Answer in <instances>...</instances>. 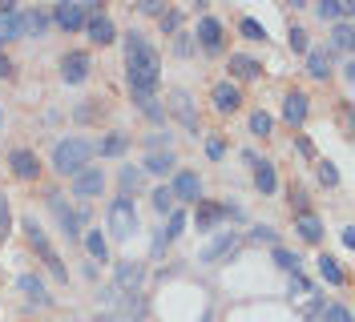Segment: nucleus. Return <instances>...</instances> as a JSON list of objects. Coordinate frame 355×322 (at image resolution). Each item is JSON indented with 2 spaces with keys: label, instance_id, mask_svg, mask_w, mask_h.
<instances>
[{
  "label": "nucleus",
  "instance_id": "nucleus-1",
  "mask_svg": "<svg viewBox=\"0 0 355 322\" xmlns=\"http://www.w3.org/2000/svg\"><path fill=\"white\" fill-rule=\"evenodd\" d=\"M157 69H162V61H157V53L150 48V41L141 33H130L125 37V77H130L133 101L137 97H154L157 77H162Z\"/></svg>",
  "mask_w": 355,
  "mask_h": 322
},
{
  "label": "nucleus",
  "instance_id": "nucleus-2",
  "mask_svg": "<svg viewBox=\"0 0 355 322\" xmlns=\"http://www.w3.org/2000/svg\"><path fill=\"white\" fill-rule=\"evenodd\" d=\"M89 157H93V145H89L85 137H65V141H57V150H53V170L57 173H81L89 166Z\"/></svg>",
  "mask_w": 355,
  "mask_h": 322
},
{
  "label": "nucleus",
  "instance_id": "nucleus-3",
  "mask_svg": "<svg viewBox=\"0 0 355 322\" xmlns=\"http://www.w3.org/2000/svg\"><path fill=\"white\" fill-rule=\"evenodd\" d=\"M24 234H28V246H33V250L41 254L44 266H49V270H53L57 278H69L65 262H61V258H57V250L49 246V238H44V230H41V222H37V217H28V222H24Z\"/></svg>",
  "mask_w": 355,
  "mask_h": 322
},
{
  "label": "nucleus",
  "instance_id": "nucleus-4",
  "mask_svg": "<svg viewBox=\"0 0 355 322\" xmlns=\"http://www.w3.org/2000/svg\"><path fill=\"white\" fill-rule=\"evenodd\" d=\"M137 230V206H133V197H113L110 202V234L113 238H130Z\"/></svg>",
  "mask_w": 355,
  "mask_h": 322
},
{
  "label": "nucleus",
  "instance_id": "nucleus-5",
  "mask_svg": "<svg viewBox=\"0 0 355 322\" xmlns=\"http://www.w3.org/2000/svg\"><path fill=\"white\" fill-rule=\"evenodd\" d=\"M93 12H97V4H89V0H81V4H57V8H53V21L61 24V28H65V33H73V28H85V21L89 17H93Z\"/></svg>",
  "mask_w": 355,
  "mask_h": 322
},
{
  "label": "nucleus",
  "instance_id": "nucleus-6",
  "mask_svg": "<svg viewBox=\"0 0 355 322\" xmlns=\"http://www.w3.org/2000/svg\"><path fill=\"white\" fill-rule=\"evenodd\" d=\"M73 197H81V202H89V197H97V193L105 190V170L101 166H85L81 173H73Z\"/></svg>",
  "mask_w": 355,
  "mask_h": 322
},
{
  "label": "nucleus",
  "instance_id": "nucleus-7",
  "mask_svg": "<svg viewBox=\"0 0 355 322\" xmlns=\"http://www.w3.org/2000/svg\"><path fill=\"white\" fill-rule=\"evenodd\" d=\"M49 206H53V214H57V222H61V234H65V238H77V234H81L77 226L89 217L85 210H69L61 193H49Z\"/></svg>",
  "mask_w": 355,
  "mask_h": 322
},
{
  "label": "nucleus",
  "instance_id": "nucleus-8",
  "mask_svg": "<svg viewBox=\"0 0 355 322\" xmlns=\"http://www.w3.org/2000/svg\"><path fill=\"white\" fill-rule=\"evenodd\" d=\"M234 246H239V234H234V230H218V238H214V242H206L198 258H202V262H218V258L234 254Z\"/></svg>",
  "mask_w": 355,
  "mask_h": 322
},
{
  "label": "nucleus",
  "instance_id": "nucleus-9",
  "mask_svg": "<svg viewBox=\"0 0 355 322\" xmlns=\"http://www.w3.org/2000/svg\"><path fill=\"white\" fill-rule=\"evenodd\" d=\"M61 77H65L69 85H81L89 77V53H65L61 57Z\"/></svg>",
  "mask_w": 355,
  "mask_h": 322
},
{
  "label": "nucleus",
  "instance_id": "nucleus-10",
  "mask_svg": "<svg viewBox=\"0 0 355 322\" xmlns=\"http://www.w3.org/2000/svg\"><path fill=\"white\" fill-rule=\"evenodd\" d=\"M170 193H174V202H202V177L198 173H178Z\"/></svg>",
  "mask_w": 355,
  "mask_h": 322
},
{
  "label": "nucleus",
  "instance_id": "nucleus-11",
  "mask_svg": "<svg viewBox=\"0 0 355 322\" xmlns=\"http://www.w3.org/2000/svg\"><path fill=\"white\" fill-rule=\"evenodd\" d=\"M141 282H146V266H141V262H117V290L137 294Z\"/></svg>",
  "mask_w": 355,
  "mask_h": 322
},
{
  "label": "nucleus",
  "instance_id": "nucleus-12",
  "mask_svg": "<svg viewBox=\"0 0 355 322\" xmlns=\"http://www.w3.org/2000/svg\"><path fill=\"white\" fill-rule=\"evenodd\" d=\"M243 157L254 166V186H259V190H263V193L279 190V177H275V166H270V161H259V153H250V150H246Z\"/></svg>",
  "mask_w": 355,
  "mask_h": 322
},
{
  "label": "nucleus",
  "instance_id": "nucleus-13",
  "mask_svg": "<svg viewBox=\"0 0 355 322\" xmlns=\"http://www.w3.org/2000/svg\"><path fill=\"white\" fill-rule=\"evenodd\" d=\"M170 109L182 117V125L190 129V133H198V113H194V105H190V93L174 89V93H170Z\"/></svg>",
  "mask_w": 355,
  "mask_h": 322
},
{
  "label": "nucleus",
  "instance_id": "nucleus-14",
  "mask_svg": "<svg viewBox=\"0 0 355 322\" xmlns=\"http://www.w3.org/2000/svg\"><path fill=\"white\" fill-rule=\"evenodd\" d=\"M198 41L206 53H222V24L214 17H202L198 21Z\"/></svg>",
  "mask_w": 355,
  "mask_h": 322
},
{
  "label": "nucleus",
  "instance_id": "nucleus-15",
  "mask_svg": "<svg viewBox=\"0 0 355 322\" xmlns=\"http://www.w3.org/2000/svg\"><path fill=\"white\" fill-rule=\"evenodd\" d=\"M85 28H89V41H97V44H110L113 37H117V28H113V21L105 12H93L85 21Z\"/></svg>",
  "mask_w": 355,
  "mask_h": 322
},
{
  "label": "nucleus",
  "instance_id": "nucleus-16",
  "mask_svg": "<svg viewBox=\"0 0 355 322\" xmlns=\"http://www.w3.org/2000/svg\"><path fill=\"white\" fill-rule=\"evenodd\" d=\"M307 109H311L307 93H287V101H283V117H287L291 125H303V121H307Z\"/></svg>",
  "mask_w": 355,
  "mask_h": 322
},
{
  "label": "nucleus",
  "instance_id": "nucleus-17",
  "mask_svg": "<svg viewBox=\"0 0 355 322\" xmlns=\"http://www.w3.org/2000/svg\"><path fill=\"white\" fill-rule=\"evenodd\" d=\"M307 73L315 81H327L331 77V53L327 48H311L307 53Z\"/></svg>",
  "mask_w": 355,
  "mask_h": 322
},
{
  "label": "nucleus",
  "instance_id": "nucleus-18",
  "mask_svg": "<svg viewBox=\"0 0 355 322\" xmlns=\"http://www.w3.org/2000/svg\"><path fill=\"white\" fill-rule=\"evenodd\" d=\"M222 217H239V210H230V206H198V230H214Z\"/></svg>",
  "mask_w": 355,
  "mask_h": 322
},
{
  "label": "nucleus",
  "instance_id": "nucleus-19",
  "mask_svg": "<svg viewBox=\"0 0 355 322\" xmlns=\"http://www.w3.org/2000/svg\"><path fill=\"white\" fill-rule=\"evenodd\" d=\"M239 101H243V97H239V89L230 85V81L214 85V109H218V113H234V109H239Z\"/></svg>",
  "mask_w": 355,
  "mask_h": 322
},
{
  "label": "nucleus",
  "instance_id": "nucleus-20",
  "mask_svg": "<svg viewBox=\"0 0 355 322\" xmlns=\"http://www.w3.org/2000/svg\"><path fill=\"white\" fill-rule=\"evenodd\" d=\"M37 170H41V166H37V153H28V150L12 153V173H17V177L28 181V177H37Z\"/></svg>",
  "mask_w": 355,
  "mask_h": 322
},
{
  "label": "nucleus",
  "instance_id": "nucleus-21",
  "mask_svg": "<svg viewBox=\"0 0 355 322\" xmlns=\"http://www.w3.org/2000/svg\"><path fill=\"white\" fill-rule=\"evenodd\" d=\"M21 28H24V37H44L49 33V17L37 12V8H28V12H21Z\"/></svg>",
  "mask_w": 355,
  "mask_h": 322
},
{
  "label": "nucleus",
  "instance_id": "nucleus-22",
  "mask_svg": "<svg viewBox=\"0 0 355 322\" xmlns=\"http://www.w3.org/2000/svg\"><path fill=\"white\" fill-rule=\"evenodd\" d=\"M295 230H299L303 242H319V238H323V222H319L315 214H299L295 217Z\"/></svg>",
  "mask_w": 355,
  "mask_h": 322
},
{
  "label": "nucleus",
  "instance_id": "nucleus-23",
  "mask_svg": "<svg viewBox=\"0 0 355 322\" xmlns=\"http://www.w3.org/2000/svg\"><path fill=\"white\" fill-rule=\"evenodd\" d=\"M315 12H319L323 21H347V17H352V0H323Z\"/></svg>",
  "mask_w": 355,
  "mask_h": 322
},
{
  "label": "nucleus",
  "instance_id": "nucleus-24",
  "mask_svg": "<svg viewBox=\"0 0 355 322\" xmlns=\"http://www.w3.org/2000/svg\"><path fill=\"white\" fill-rule=\"evenodd\" d=\"M319 274H323V282H331V286H343V282H347L343 266H339V262H335L331 254H323V258H319Z\"/></svg>",
  "mask_w": 355,
  "mask_h": 322
},
{
  "label": "nucleus",
  "instance_id": "nucleus-25",
  "mask_svg": "<svg viewBox=\"0 0 355 322\" xmlns=\"http://www.w3.org/2000/svg\"><path fill=\"white\" fill-rule=\"evenodd\" d=\"M85 246H89V254H93V262H110V242H105V234H101V230H89Z\"/></svg>",
  "mask_w": 355,
  "mask_h": 322
},
{
  "label": "nucleus",
  "instance_id": "nucleus-26",
  "mask_svg": "<svg viewBox=\"0 0 355 322\" xmlns=\"http://www.w3.org/2000/svg\"><path fill=\"white\" fill-rule=\"evenodd\" d=\"M259 69H263V64L250 61V57H243V53H234V57H230V73H234V77H243V81L259 77Z\"/></svg>",
  "mask_w": 355,
  "mask_h": 322
},
{
  "label": "nucleus",
  "instance_id": "nucleus-27",
  "mask_svg": "<svg viewBox=\"0 0 355 322\" xmlns=\"http://www.w3.org/2000/svg\"><path fill=\"white\" fill-rule=\"evenodd\" d=\"M21 290L37 302V306H44V302H49V294H44V282L37 278V274H21Z\"/></svg>",
  "mask_w": 355,
  "mask_h": 322
},
{
  "label": "nucleus",
  "instance_id": "nucleus-28",
  "mask_svg": "<svg viewBox=\"0 0 355 322\" xmlns=\"http://www.w3.org/2000/svg\"><path fill=\"white\" fill-rule=\"evenodd\" d=\"M174 166H178L174 153H150V157H146V170H150V173H162V177L174 170Z\"/></svg>",
  "mask_w": 355,
  "mask_h": 322
},
{
  "label": "nucleus",
  "instance_id": "nucleus-29",
  "mask_svg": "<svg viewBox=\"0 0 355 322\" xmlns=\"http://www.w3.org/2000/svg\"><path fill=\"white\" fill-rule=\"evenodd\" d=\"M352 41H355L352 24H347V21H339V24L331 28V48H352ZM331 48H327V53H331Z\"/></svg>",
  "mask_w": 355,
  "mask_h": 322
},
{
  "label": "nucleus",
  "instance_id": "nucleus-30",
  "mask_svg": "<svg viewBox=\"0 0 355 322\" xmlns=\"http://www.w3.org/2000/svg\"><path fill=\"white\" fill-rule=\"evenodd\" d=\"M137 190H141V170L125 166V170H121V193L130 197V193H137Z\"/></svg>",
  "mask_w": 355,
  "mask_h": 322
},
{
  "label": "nucleus",
  "instance_id": "nucleus-31",
  "mask_svg": "<svg viewBox=\"0 0 355 322\" xmlns=\"http://www.w3.org/2000/svg\"><path fill=\"white\" fill-rule=\"evenodd\" d=\"M125 145H130V137H125V133H113V137H105V141H101V157H117Z\"/></svg>",
  "mask_w": 355,
  "mask_h": 322
},
{
  "label": "nucleus",
  "instance_id": "nucleus-32",
  "mask_svg": "<svg viewBox=\"0 0 355 322\" xmlns=\"http://www.w3.org/2000/svg\"><path fill=\"white\" fill-rule=\"evenodd\" d=\"M154 210L157 214H174V193H170V186L154 190Z\"/></svg>",
  "mask_w": 355,
  "mask_h": 322
},
{
  "label": "nucleus",
  "instance_id": "nucleus-33",
  "mask_svg": "<svg viewBox=\"0 0 355 322\" xmlns=\"http://www.w3.org/2000/svg\"><path fill=\"white\" fill-rule=\"evenodd\" d=\"M275 266L287 270V274H299V258L291 254V250H279V246H275Z\"/></svg>",
  "mask_w": 355,
  "mask_h": 322
},
{
  "label": "nucleus",
  "instance_id": "nucleus-34",
  "mask_svg": "<svg viewBox=\"0 0 355 322\" xmlns=\"http://www.w3.org/2000/svg\"><path fill=\"white\" fill-rule=\"evenodd\" d=\"M239 28H243L246 41H263V37H266V28H263L259 21H254V17H243V21H239Z\"/></svg>",
  "mask_w": 355,
  "mask_h": 322
},
{
  "label": "nucleus",
  "instance_id": "nucleus-35",
  "mask_svg": "<svg viewBox=\"0 0 355 322\" xmlns=\"http://www.w3.org/2000/svg\"><path fill=\"white\" fill-rule=\"evenodd\" d=\"M170 145H174V133H166V129H157V133H150V153H170Z\"/></svg>",
  "mask_w": 355,
  "mask_h": 322
},
{
  "label": "nucleus",
  "instance_id": "nucleus-36",
  "mask_svg": "<svg viewBox=\"0 0 355 322\" xmlns=\"http://www.w3.org/2000/svg\"><path fill=\"white\" fill-rule=\"evenodd\" d=\"M270 125H275V121H270V113H263V109H259V113H250V133L266 137V133H270Z\"/></svg>",
  "mask_w": 355,
  "mask_h": 322
},
{
  "label": "nucleus",
  "instance_id": "nucleus-37",
  "mask_svg": "<svg viewBox=\"0 0 355 322\" xmlns=\"http://www.w3.org/2000/svg\"><path fill=\"white\" fill-rule=\"evenodd\" d=\"M323 322H352V310L331 302V306H323Z\"/></svg>",
  "mask_w": 355,
  "mask_h": 322
},
{
  "label": "nucleus",
  "instance_id": "nucleus-38",
  "mask_svg": "<svg viewBox=\"0 0 355 322\" xmlns=\"http://www.w3.org/2000/svg\"><path fill=\"white\" fill-rule=\"evenodd\" d=\"M182 230H186V214H182V210H174V214H170V230H166V238L174 242V238H182Z\"/></svg>",
  "mask_w": 355,
  "mask_h": 322
},
{
  "label": "nucleus",
  "instance_id": "nucleus-39",
  "mask_svg": "<svg viewBox=\"0 0 355 322\" xmlns=\"http://www.w3.org/2000/svg\"><path fill=\"white\" fill-rule=\"evenodd\" d=\"M250 242H266V246H275V242H279V234H275L270 226H254V230H250Z\"/></svg>",
  "mask_w": 355,
  "mask_h": 322
},
{
  "label": "nucleus",
  "instance_id": "nucleus-40",
  "mask_svg": "<svg viewBox=\"0 0 355 322\" xmlns=\"http://www.w3.org/2000/svg\"><path fill=\"white\" fill-rule=\"evenodd\" d=\"M319 181H323V186H339V170H335L331 161H323V166H319Z\"/></svg>",
  "mask_w": 355,
  "mask_h": 322
},
{
  "label": "nucleus",
  "instance_id": "nucleus-41",
  "mask_svg": "<svg viewBox=\"0 0 355 322\" xmlns=\"http://www.w3.org/2000/svg\"><path fill=\"white\" fill-rule=\"evenodd\" d=\"M287 290H291V294H311V282L303 278V274H291V282H287Z\"/></svg>",
  "mask_w": 355,
  "mask_h": 322
},
{
  "label": "nucleus",
  "instance_id": "nucleus-42",
  "mask_svg": "<svg viewBox=\"0 0 355 322\" xmlns=\"http://www.w3.org/2000/svg\"><path fill=\"white\" fill-rule=\"evenodd\" d=\"M182 28V12H162V33H178Z\"/></svg>",
  "mask_w": 355,
  "mask_h": 322
},
{
  "label": "nucleus",
  "instance_id": "nucleus-43",
  "mask_svg": "<svg viewBox=\"0 0 355 322\" xmlns=\"http://www.w3.org/2000/svg\"><path fill=\"white\" fill-rule=\"evenodd\" d=\"M8 226H12V214H8V197L0 193V238L8 234Z\"/></svg>",
  "mask_w": 355,
  "mask_h": 322
},
{
  "label": "nucleus",
  "instance_id": "nucleus-44",
  "mask_svg": "<svg viewBox=\"0 0 355 322\" xmlns=\"http://www.w3.org/2000/svg\"><path fill=\"white\" fill-rule=\"evenodd\" d=\"M291 48L295 53H307V33L303 28H291Z\"/></svg>",
  "mask_w": 355,
  "mask_h": 322
},
{
  "label": "nucleus",
  "instance_id": "nucleus-45",
  "mask_svg": "<svg viewBox=\"0 0 355 322\" xmlns=\"http://www.w3.org/2000/svg\"><path fill=\"white\" fill-rule=\"evenodd\" d=\"M125 310H130V314H137V319H141V314H146V302L137 298V294H130V298H125Z\"/></svg>",
  "mask_w": 355,
  "mask_h": 322
},
{
  "label": "nucleus",
  "instance_id": "nucleus-46",
  "mask_svg": "<svg viewBox=\"0 0 355 322\" xmlns=\"http://www.w3.org/2000/svg\"><path fill=\"white\" fill-rule=\"evenodd\" d=\"M117 294H121V290H117V286H105V290H101V294H97V298L105 302V306H117Z\"/></svg>",
  "mask_w": 355,
  "mask_h": 322
},
{
  "label": "nucleus",
  "instance_id": "nucleus-47",
  "mask_svg": "<svg viewBox=\"0 0 355 322\" xmlns=\"http://www.w3.org/2000/svg\"><path fill=\"white\" fill-rule=\"evenodd\" d=\"M206 153H210V157H222V153H226V145H222L218 137H210V141H206Z\"/></svg>",
  "mask_w": 355,
  "mask_h": 322
},
{
  "label": "nucleus",
  "instance_id": "nucleus-48",
  "mask_svg": "<svg viewBox=\"0 0 355 322\" xmlns=\"http://www.w3.org/2000/svg\"><path fill=\"white\" fill-rule=\"evenodd\" d=\"M166 246H170V238H166V230H157V234H154V258L162 254Z\"/></svg>",
  "mask_w": 355,
  "mask_h": 322
},
{
  "label": "nucleus",
  "instance_id": "nucleus-49",
  "mask_svg": "<svg viewBox=\"0 0 355 322\" xmlns=\"http://www.w3.org/2000/svg\"><path fill=\"white\" fill-rule=\"evenodd\" d=\"M141 12H146V17H157V12H162V4H157V0H141Z\"/></svg>",
  "mask_w": 355,
  "mask_h": 322
},
{
  "label": "nucleus",
  "instance_id": "nucleus-50",
  "mask_svg": "<svg viewBox=\"0 0 355 322\" xmlns=\"http://www.w3.org/2000/svg\"><path fill=\"white\" fill-rule=\"evenodd\" d=\"M343 246H347V250L355 246V230H352V226H343Z\"/></svg>",
  "mask_w": 355,
  "mask_h": 322
},
{
  "label": "nucleus",
  "instance_id": "nucleus-51",
  "mask_svg": "<svg viewBox=\"0 0 355 322\" xmlns=\"http://www.w3.org/2000/svg\"><path fill=\"white\" fill-rule=\"evenodd\" d=\"M8 73H12V61H8V57H0V77H8Z\"/></svg>",
  "mask_w": 355,
  "mask_h": 322
},
{
  "label": "nucleus",
  "instance_id": "nucleus-52",
  "mask_svg": "<svg viewBox=\"0 0 355 322\" xmlns=\"http://www.w3.org/2000/svg\"><path fill=\"white\" fill-rule=\"evenodd\" d=\"M97 322H125V319H97Z\"/></svg>",
  "mask_w": 355,
  "mask_h": 322
}]
</instances>
